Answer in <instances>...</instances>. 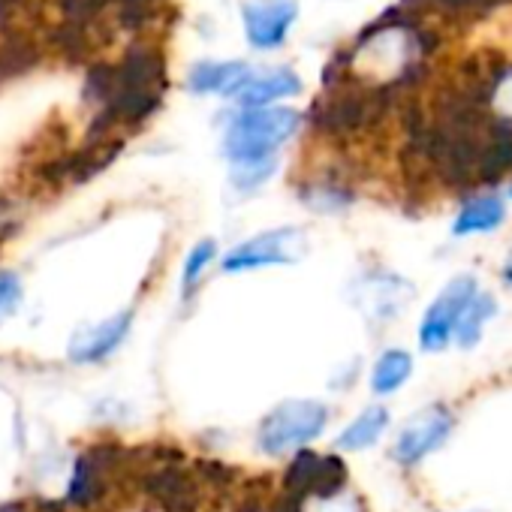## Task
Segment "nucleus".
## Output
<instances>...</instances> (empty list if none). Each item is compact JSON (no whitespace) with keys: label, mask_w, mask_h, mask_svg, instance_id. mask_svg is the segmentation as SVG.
<instances>
[{"label":"nucleus","mask_w":512,"mask_h":512,"mask_svg":"<svg viewBox=\"0 0 512 512\" xmlns=\"http://www.w3.org/2000/svg\"><path fill=\"white\" fill-rule=\"evenodd\" d=\"M0 512H28V506H22V503H7V506H0Z\"/></svg>","instance_id":"22"},{"label":"nucleus","mask_w":512,"mask_h":512,"mask_svg":"<svg viewBox=\"0 0 512 512\" xmlns=\"http://www.w3.org/2000/svg\"><path fill=\"white\" fill-rule=\"evenodd\" d=\"M250 67L244 61H223V64H214V61H205V64H196L190 79H187V88L196 91V94H226L232 97L238 91V85L247 79Z\"/></svg>","instance_id":"13"},{"label":"nucleus","mask_w":512,"mask_h":512,"mask_svg":"<svg viewBox=\"0 0 512 512\" xmlns=\"http://www.w3.org/2000/svg\"><path fill=\"white\" fill-rule=\"evenodd\" d=\"M503 281H506V287H512V247H509L506 260H503Z\"/></svg>","instance_id":"21"},{"label":"nucleus","mask_w":512,"mask_h":512,"mask_svg":"<svg viewBox=\"0 0 512 512\" xmlns=\"http://www.w3.org/2000/svg\"><path fill=\"white\" fill-rule=\"evenodd\" d=\"M22 302V281L16 272H0V323H4Z\"/></svg>","instance_id":"20"},{"label":"nucleus","mask_w":512,"mask_h":512,"mask_svg":"<svg viewBox=\"0 0 512 512\" xmlns=\"http://www.w3.org/2000/svg\"><path fill=\"white\" fill-rule=\"evenodd\" d=\"M476 293H479V281L473 275H455L437 293V299L428 305V311L419 323V347L428 353L446 350L455 338V326H458L464 308L470 305V299Z\"/></svg>","instance_id":"3"},{"label":"nucleus","mask_w":512,"mask_h":512,"mask_svg":"<svg viewBox=\"0 0 512 512\" xmlns=\"http://www.w3.org/2000/svg\"><path fill=\"white\" fill-rule=\"evenodd\" d=\"M410 374H413V356L407 350H386L371 371V389L377 395H392L410 380Z\"/></svg>","instance_id":"16"},{"label":"nucleus","mask_w":512,"mask_h":512,"mask_svg":"<svg viewBox=\"0 0 512 512\" xmlns=\"http://www.w3.org/2000/svg\"><path fill=\"white\" fill-rule=\"evenodd\" d=\"M299 112L293 109H247L235 118L223 139V154L229 160L269 157L299 130Z\"/></svg>","instance_id":"1"},{"label":"nucleus","mask_w":512,"mask_h":512,"mask_svg":"<svg viewBox=\"0 0 512 512\" xmlns=\"http://www.w3.org/2000/svg\"><path fill=\"white\" fill-rule=\"evenodd\" d=\"M305 250H308V238L302 229H293V226L272 229V232H263V235L238 244L235 250H229L223 260V272L235 275V272H250V269H263V266L296 263Z\"/></svg>","instance_id":"4"},{"label":"nucleus","mask_w":512,"mask_h":512,"mask_svg":"<svg viewBox=\"0 0 512 512\" xmlns=\"http://www.w3.org/2000/svg\"><path fill=\"white\" fill-rule=\"evenodd\" d=\"M302 91V82L293 70L278 67V70H266V73H247V79L238 85V91L232 94V100L241 109H263L281 97H293Z\"/></svg>","instance_id":"9"},{"label":"nucleus","mask_w":512,"mask_h":512,"mask_svg":"<svg viewBox=\"0 0 512 512\" xmlns=\"http://www.w3.org/2000/svg\"><path fill=\"white\" fill-rule=\"evenodd\" d=\"M509 199H512V181H509Z\"/></svg>","instance_id":"23"},{"label":"nucleus","mask_w":512,"mask_h":512,"mask_svg":"<svg viewBox=\"0 0 512 512\" xmlns=\"http://www.w3.org/2000/svg\"><path fill=\"white\" fill-rule=\"evenodd\" d=\"M389 425V410L374 404V407H365L347 428L344 434L338 437V449H368L380 440V434L386 431Z\"/></svg>","instance_id":"15"},{"label":"nucleus","mask_w":512,"mask_h":512,"mask_svg":"<svg viewBox=\"0 0 512 512\" xmlns=\"http://www.w3.org/2000/svg\"><path fill=\"white\" fill-rule=\"evenodd\" d=\"M217 256V247H214V241H199L193 250H190V256H187V263H184V290H190L199 278H202V272H205V266L214 260Z\"/></svg>","instance_id":"19"},{"label":"nucleus","mask_w":512,"mask_h":512,"mask_svg":"<svg viewBox=\"0 0 512 512\" xmlns=\"http://www.w3.org/2000/svg\"><path fill=\"white\" fill-rule=\"evenodd\" d=\"M494 317H497V302H494L485 290H479V293L470 299V305L464 308V314H461V320H458V326H455V338H452V341H458L461 350L476 347V344L482 341L485 326H488Z\"/></svg>","instance_id":"14"},{"label":"nucleus","mask_w":512,"mask_h":512,"mask_svg":"<svg viewBox=\"0 0 512 512\" xmlns=\"http://www.w3.org/2000/svg\"><path fill=\"white\" fill-rule=\"evenodd\" d=\"M145 494L157 503L160 512H193L196 509V482L178 467H157L145 476Z\"/></svg>","instance_id":"10"},{"label":"nucleus","mask_w":512,"mask_h":512,"mask_svg":"<svg viewBox=\"0 0 512 512\" xmlns=\"http://www.w3.org/2000/svg\"><path fill=\"white\" fill-rule=\"evenodd\" d=\"M506 220V199L500 193H479L464 199L452 220V235L455 238H470V235H488L500 229Z\"/></svg>","instance_id":"12"},{"label":"nucleus","mask_w":512,"mask_h":512,"mask_svg":"<svg viewBox=\"0 0 512 512\" xmlns=\"http://www.w3.org/2000/svg\"><path fill=\"white\" fill-rule=\"evenodd\" d=\"M452 425H455V416L449 407L443 404H431L425 410H419L398 434L395 440V458L404 464V467H413L419 464L425 455H431L449 434H452Z\"/></svg>","instance_id":"5"},{"label":"nucleus","mask_w":512,"mask_h":512,"mask_svg":"<svg viewBox=\"0 0 512 512\" xmlns=\"http://www.w3.org/2000/svg\"><path fill=\"white\" fill-rule=\"evenodd\" d=\"M485 100L494 106L500 121L512 124V67H503L491 76V88H488Z\"/></svg>","instance_id":"18"},{"label":"nucleus","mask_w":512,"mask_h":512,"mask_svg":"<svg viewBox=\"0 0 512 512\" xmlns=\"http://www.w3.org/2000/svg\"><path fill=\"white\" fill-rule=\"evenodd\" d=\"M124 464V452L118 449H94L88 455H82L76 461V470H73V479H70V503L76 506H97L112 482V476L121 470Z\"/></svg>","instance_id":"8"},{"label":"nucleus","mask_w":512,"mask_h":512,"mask_svg":"<svg viewBox=\"0 0 512 512\" xmlns=\"http://www.w3.org/2000/svg\"><path fill=\"white\" fill-rule=\"evenodd\" d=\"M329 410L320 401H287L266 416L260 425V446L272 455L293 452L326 428Z\"/></svg>","instance_id":"2"},{"label":"nucleus","mask_w":512,"mask_h":512,"mask_svg":"<svg viewBox=\"0 0 512 512\" xmlns=\"http://www.w3.org/2000/svg\"><path fill=\"white\" fill-rule=\"evenodd\" d=\"M296 16H299L296 0H247L241 7L247 40L256 49H278L287 40Z\"/></svg>","instance_id":"7"},{"label":"nucleus","mask_w":512,"mask_h":512,"mask_svg":"<svg viewBox=\"0 0 512 512\" xmlns=\"http://www.w3.org/2000/svg\"><path fill=\"white\" fill-rule=\"evenodd\" d=\"M232 172H229V181L232 187L238 190H253L260 187L263 181L272 178V169H275V160L269 157H256V160H232Z\"/></svg>","instance_id":"17"},{"label":"nucleus","mask_w":512,"mask_h":512,"mask_svg":"<svg viewBox=\"0 0 512 512\" xmlns=\"http://www.w3.org/2000/svg\"><path fill=\"white\" fill-rule=\"evenodd\" d=\"M344 482H347V464L338 455H317L302 449L287 470V491L299 494L302 500L308 494L335 497L344 488Z\"/></svg>","instance_id":"6"},{"label":"nucleus","mask_w":512,"mask_h":512,"mask_svg":"<svg viewBox=\"0 0 512 512\" xmlns=\"http://www.w3.org/2000/svg\"><path fill=\"white\" fill-rule=\"evenodd\" d=\"M130 323H133V311H124V314L100 323V326L82 329L70 344V359L73 362H100V359H106L127 338Z\"/></svg>","instance_id":"11"}]
</instances>
